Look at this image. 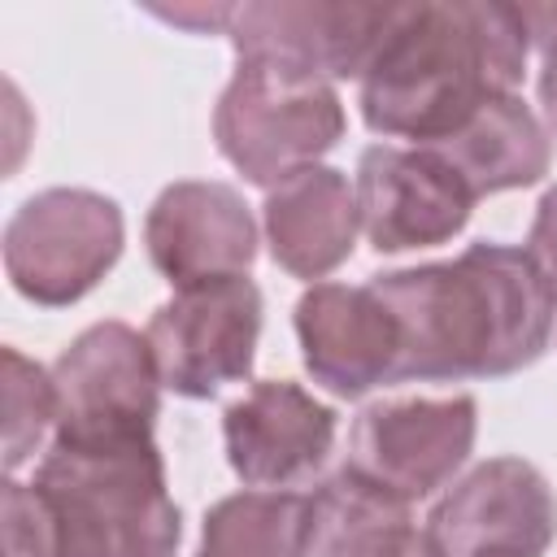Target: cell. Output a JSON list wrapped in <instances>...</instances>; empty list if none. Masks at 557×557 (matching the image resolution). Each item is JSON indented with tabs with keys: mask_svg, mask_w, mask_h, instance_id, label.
I'll return each instance as SVG.
<instances>
[{
	"mask_svg": "<svg viewBox=\"0 0 557 557\" xmlns=\"http://www.w3.org/2000/svg\"><path fill=\"white\" fill-rule=\"evenodd\" d=\"M396 318V379H479L531 366L553 331V292L527 248L474 244L453 261L370 283Z\"/></svg>",
	"mask_w": 557,
	"mask_h": 557,
	"instance_id": "1",
	"label": "cell"
},
{
	"mask_svg": "<svg viewBox=\"0 0 557 557\" xmlns=\"http://www.w3.org/2000/svg\"><path fill=\"white\" fill-rule=\"evenodd\" d=\"M518 4L435 0L396 4V17L361 74V113L379 135L444 139L496 96H513L527 65Z\"/></svg>",
	"mask_w": 557,
	"mask_h": 557,
	"instance_id": "2",
	"label": "cell"
},
{
	"mask_svg": "<svg viewBox=\"0 0 557 557\" xmlns=\"http://www.w3.org/2000/svg\"><path fill=\"white\" fill-rule=\"evenodd\" d=\"M178 509L152 440H52L30 483L4 487V557H174Z\"/></svg>",
	"mask_w": 557,
	"mask_h": 557,
	"instance_id": "3",
	"label": "cell"
},
{
	"mask_svg": "<svg viewBox=\"0 0 557 557\" xmlns=\"http://www.w3.org/2000/svg\"><path fill=\"white\" fill-rule=\"evenodd\" d=\"M339 131H344V109L331 83L296 78L252 61H239L213 113V135L222 157L244 178L265 187L313 165L339 139Z\"/></svg>",
	"mask_w": 557,
	"mask_h": 557,
	"instance_id": "4",
	"label": "cell"
},
{
	"mask_svg": "<svg viewBox=\"0 0 557 557\" xmlns=\"http://www.w3.org/2000/svg\"><path fill=\"white\" fill-rule=\"evenodd\" d=\"M122 252V213L109 196L52 187L30 196L4 231V270L35 305L87 296Z\"/></svg>",
	"mask_w": 557,
	"mask_h": 557,
	"instance_id": "5",
	"label": "cell"
},
{
	"mask_svg": "<svg viewBox=\"0 0 557 557\" xmlns=\"http://www.w3.org/2000/svg\"><path fill=\"white\" fill-rule=\"evenodd\" d=\"M157 361L148 335L126 322L83 331L52 366L57 440L65 444H139L152 440Z\"/></svg>",
	"mask_w": 557,
	"mask_h": 557,
	"instance_id": "6",
	"label": "cell"
},
{
	"mask_svg": "<svg viewBox=\"0 0 557 557\" xmlns=\"http://www.w3.org/2000/svg\"><path fill=\"white\" fill-rule=\"evenodd\" d=\"M392 17L396 4L270 0V4H239L226 35L239 61L331 83V78L366 74Z\"/></svg>",
	"mask_w": 557,
	"mask_h": 557,
	"instance_id": "7",
	"label": "cell"
},
{
	"mask_svg": "<svg viewBox=\"0 0 557 557\" xmlns=\"http://www.w3.org/2000/svg\"><path fill=\"white\" fill-rule=\"evenodd\" d=\"M257 331L261 292L252 278L235 274L178 287V296L152 313L144 335L165 387L178 396H213L218 387L248 374Z\"/></svg>",
	"mask_w": 557,
	"mask_h": 557,
	"instance_id": "8",
	"label": "cell"
},
{
	"mask_svg": "<svg viewBox=\"0 0 557 557\" xmlns=\"http://www.w3.org/2000/svg\"><path fill=\"white\" fill-rule=\"evenodd\" d=\"M422 535L435 557H544L557 535V500L535 466L496 457L431 509Z\"/></svg>",
	"mask_w": 557,
	"mask_h": 557,
	"instance_id": "9",
	"label": "cell"
},
{
	"mask_svg": "<svg viewBox=\"0 0 557 557\" xmlns=\"http://www.w3.org/2000/svg\"><path fill=\"white\" fill-rule=\"evenodd\" d=\"M474 444V400H383L370 405L348 440V470L387 487L400 500L431 496L453 479Z\"/></svg>",
	"mask_w": 557,
	"mask_h": 557,
	"instance_id": "10",
	"label": "cell"
},
{
	"mask_svg": "<svg viewBox=\"0 0 557 557\" xmlns=\"http://www.w3.org/2000/svg\"><path fill=\"white\" fill-rule=\"evenodd\" d=\"M474 196L426 148H366L357 165V218L379 252H405L453 239Z\"/></svg>",
	"mask_w": 557,
	"mask_h": 557,
	"instance_id": "11",
	"label": "cell"
},
{
	"mask_svg": "<svg viewBox=\"0 0 557 557\" xmlns=\"http://www.w3.org/2000/svg\"><path fill=\"white\" fill-rule=\"evenodd\" d=\"M148 257L174 287L235 278L252 265L257 226L248 205L226 183H174L157 196L148 226Z\"/></svg>",
	"mask_w": 557,
	"mask_h": 557,
	"instance_id": "12",
	"label": "cell"
},
{
	"mask_svg": "<svg viewBox=\"0 0 557 557\" xmlns=\"http://www.w3.org/2000/svg\"><path fill=\"white\" fill-rule=\"evenodd\" d=\"M296 335L309 374L335 396H361L383 379H396L400 331L374 287H309L296 305Z\"/></svg>",
	"mask_w": 557,
	"mask_h": 557,
	"instance_id": "13",
	"label": "cell"
},
{
	"mask_svg": "<svg viewBox=\"0 0 557 557\" xmlns=\"http://www.w3.org/2000/svg\"><path fill=\"white\" fill-rule=\"evenodd\" d=\"M226 453L244 483L287 487L309 479L335 440V413L287 379L248 387L226 409Z\"/></svg>",
	"mask_w": 557,
	"mask_h": 557,
	"instance_id": "14",
	"label": "cell"
},
{
	"mask_svg": "<svg viewBox=\"0 0 557 557\" xmlns=\"http://www.w3.org/2000/svg\"><path fill=\"white\" fill-rule=\"evenodd\" d=\"M357 226V191H348L339 170L305 165L265 196L270 252L296 278H322L335 270L352 252Z\"/></svg>",
	"mask_w": 557,
	"mask_h": 557,
	"instance_id": "15",
	"label": "cell"
},
{
	"mask_svg": "<svg viewBox=\"0 0 557 557\" xmlns=\"http://www.w3.org/2000/svg\"><path fill=\"white\" fill-rule=\"evenodd\" d=\"M422 148L435 152L466 183L474 200L492 191L527 187L548 170V131L518 96L487 100L457 131Z\"/></svg>",
	"mask_w": 557,
	"mask_h": 557,
	"instance_id": "16",
	"label": "cell"
},
{
	"mask_svg": "<svg viewBox=\"0 0 557 557\" xmlns=\"http://www.w3.org/2000/svg\"><path fill=\"white\" fill-rule=\"evenodd\" d=\"M413 540L409 500L348 466L305 496L300 557H405Z\"/></svg>",
	"mask_w": 557,
	"mask_h": 557,
	"instance_id": "17",
	"label": "cell"
},
{
	"mask_svg": "<svg viewBox=\"0 0 557 557\" xmlns=\"http://www.w3.org/2000/svg\"><path fill=\"white\" fill-rule=\"evenodd\" d=\"M305 496L239 492L209 509L196 557H300Z\"/></svg>",
	"mask_w": 557,
	"mask_h": 557,
	"instance_id": "18",
	"label": "cell"
},
{
	"mask_svg": "<svg viewBox=\"0 0 557 557\" xmlns=\"http://www.w3.org/2000/svg\"><path fill=\"white\" fill-rule=\"evenodd\" d=\"M48 426H57L52 374L26 361L17 348H4V466L17 470Z\"/></svg>",
	"mask_w": 557,
	"mask_h": 557,
	"instance_id": "19",
	"label": "cell"
},
{
	"mask_svg": "<svg viewBox=\"0 0 557 557\" xmlns=\"http://www.w3.org/2000/svg\"><path fill=\"white\" fill-rule=\"evenodd\" d=\"M527 39L540 44L544 52V74H540V104L548 117V131L557 135V4H518Z\"/></svg>",
	"mask_w": 557,
	"mask_h": 557,
	"instance_id": "20",
	"label": "cell"
},
{
	"mask_svg": "<svg viewBox=\"0 0 557 557\" xmlns=\"http://www.w3.org/2000/svg\"><path fill=\"white\" fill-rule=\"evenodd\" d=\"M531 261L540 265L553 300H557V187L540 200V213H535V226H531Z\"/></svg>",
	"mask_w": 557,
	"mask_h": 557,
	"instance_id": "21",
	"label": "cell"
},
{
	"mask_svg": "<svg viewBox=\"0 0 557 557\" xmlns=\"http://www.w3.org/2000/svg\"><path fill=\"white\" fill-rule=\"evenodd\" d=\"M235 9H239V4H174V9H152V13L165 17V22L191 26V30H218V26L231 30Z\"/></svg>",
	"mask_w": 557,
	"mask_h": 557,
	"instance_id": "22",
	"label": "cell"
},
{
	"mask_svg": "<svg viewBox=\"0 0 557 557\" xmlns=\"http://www.w3.org/2000/svg\"><path fill=\"white\" fill-rule=\"evenodd\" d=\"M405 557H435V553H431V544H426V535H418V540H413V544L405 548Z\"/></svg>",
	"mask_w": 557,
	"mask_h": 557,
	"instance_id": "23",
	"label": "cell"
}]
</instances>
